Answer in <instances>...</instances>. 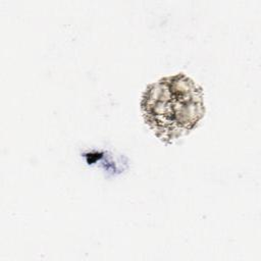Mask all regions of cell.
Segmentation results:
<instances>
[{
  "mask_svg": "<svg viewBox=\"0 0 261 261\" xmlns=\"http://www.w3.org/2000/svg\"><path fill=\"white\" fill-rule=\"evenodd\" d=\"M142 108L153 130L171 140L194 127L204 113L201 90L181 74L152 85L146 91Z\"/></svg>",
  "mask_w": 261,
  "mask_h": 261,
  "instance_id": "obj_1",
  "label": "cell"
}]
</instances>
